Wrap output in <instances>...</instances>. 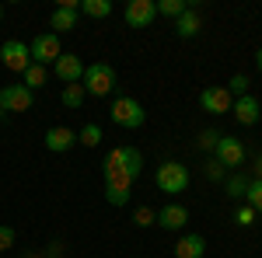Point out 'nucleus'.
Segmentation results:
<instances>
[{
	"label": "nucleus",
	"mask_w": 262,
	"mask_h": 258,
	"mask_svg": "<svg viewBox=\"0 0 262 258\" xmlns=\"http://www.w3.org/2000/svg\"><path fill=\"white\" fill-rule=\"evenodd\" d=\"M185 223H189V209L179 202H168L164 209H158V227H164V230H182Z\"/></svg>",
	"instance_id": "12"
},
{
	"label": "nucleus",
	"mask_w": 262,
	"mask_h": 258,
	"mask_svg": "<svg viewBox=\"0 0 262 258\" xmlns=\"http://www.w3.org/2000/svg\"><path fill=\"white\" fill-rule=\"evenodd\" d=\"M74 143H77V133L67 129V126H53V129L46 133V150H53V154H67Z\"/></svg>",
	"instance_id": "13"
},
{
	"label": "nucleus",
	"mask_w": 262,
	"mask_h": 258,
	"mask_svg": "<svg viewBox=\"0 0 262 258\" xmlns=\"http://www.w3.org/2000/svg\"><path fill=\"white\" fill-rule=\"evenodd\" d=\"M200 105H203V112H210V115H224V112L234 108V98H231L227 87H206L200 95Z\"/></svg>",
	"instance_id": "9"
},
{
	"label": "nucleus",
	"mask_w": 262,
	"mask_h": 258,
	"mask_svg": "<svg viewBox=\"0 0 262 258\" xmlns=\"http://www.w3.org/2000/svg\"><path fill=\"white\" fill-rule=\"evenodd\" d=\"M122 154H126V147H112L105 154V171H122Z\"/></svg>",
	"instance_id": "27"
},
{
	"label": "nucleus",
	"mask_w": 262,
	"mask_h": 258,
	"mask_svg": "<svg viewBox=\"0 0 262 258\" xmlns=\"http://www.w3.org/2000/svg\"><path fill=\"white\" fill-rule=\"evenodd\" d=\"M206 255V241L200 234H182L175 244V258H203Z\"/></svg>",
	"instance_id": "15"
},
{
	"label": "nucleus",
	"mask_w": 262,
	"mask_h": 258,
	"mask_svg": "<svg viewBox=\"0 0 262 258\" xmlns=\"http://www.w3.org/2000/svg\"><path fill=\"white\" fill-rule=\"evenodd\" d=\"M245 189H248V178H245V175L227 178V196H231V199H245Z\"/></svg>",
	"instance_id": "25"
},
{
	"label": "nucleus",
	"mask_w": 262,
	"mask_h": 258,
	"mask_svg": "<svg viewBox=\"0 0 262 258\" xmlns=\"http://www.w3.org/2000/svg\"><path fill=\"white\" fill-rule=\"evenodd\" d=\"M0 63L11 70V74H25L28 66H32V53H28V45L18 39H11V42H4L0 45Z\"/></svg>",
	"instance_id": "6"
},
{
	"label": "nucleus",
	"mask_w": 262,
	"mask_h": 258,
	"mask_svg": "<svg viewBox=\"0 0 262 258\" xmlns=\"http://www.w3.org/2000/svg\"><path fill=\"white\" fill-rule=\"evenodd\" d=\"M122 171H126L133 181L140 178V171H143V154L137 150V147H126V154H122Z\"/></svg>",
	"instance_id": "18"
},
{
	"label": "nucleus",
	"mask_w": 262,
	"mask_h": 258,
	"mask_svg": "<svg viewBox=\"0 0 262 258\" xmlns=\"http://www.w3.org/2000/svg\"><path fill=\"white\" fill-rule=\"evenodd\" d=\"M213 157L221 160L224 168H242V164H245V143L238 136H227V133H224V136L217 139Z\"/></svg>",
	"instance_id": "7"
},
{
	"label": "nucleus",
	"mask_w": 262,
	"mask_h": 258,
	"mask_svg": "<svg viewBox=\"0 0 262 258\" xmlns=\"http://www.w3.org/2000/svg\"><path fill=\"white\" fill-rule=\"evenodd\" d=\"M81 11L88 18H105V14H112V4L108 0H81Z\"/></svg>",
	"instance_id": "21"
},
{
	"label": "nucleus",
	"mask_w": 262,
	"mask_h": 258,
	"mask_svg": "<svg viewBox=\"0 0 262 258\" xmlns=\"http://www.w3.org/2000/svg\"><path fill=\"white\" fill-rule=\"evenodd\" d=\"M154 4H158V14H164V18H175V21H179L182 14L192 7L189 0H154Z\"/></svg>",
	"instance_id": "19"
},
{
	"label": "nucleus",
	"mask_w": 262,
	"mask_h": 258,
	"mask_svg": "<svg viewBox=\"0 0 262 258\" xmlns=\"http://www.w3.org/2000/svg\"><path fill=\"white\" fill-rule=\"evenodd\" d=\"M77 18H81L77 7H63L60 4V7L49 14V25L56 28V35H63V32H74V28H77Z\"/></svg>",
	"instance_id": "14"
},
{
	"label": "nucleus",
	"mask_w": 262,
	"mask_h": 258,
	"mask_svg": "<svg viewBox=\"0 0 262 258\" xmlns=\"http://www.w3.org/2000/svg\"><path fill=\"white\" fill-rule=\"evenodd\" d=\"M133 223H137V227H154V223H158V213H154L150 206H140V209L133 213Z\"/></svg>",
	"instance_id": "28"
},
{
	"label": "nucleus",
	"mask_w": 262,
	"mask_h": 258,
	"mask_svg": "<svg viewBox=\"0 0 262 258\" xmlns=\"http://www.w3.org/2000/svg\"><path fill=\"white\" fill-rule=\"evenodd\" d=\"M154 185L161 189L164 196H179L189 189V168L179 164V160H164L161 168L154 171Z\"/></svg>",
	"instance_id": "1"
},
{
	"label": "nucleus",
	"mask_w": 262,
	"mask_h": 258,
	"mask_svg": "<svg viewBox=\"0 0 262 258\" xmlns=\"http://www.w3.org/2000/svg\"><path fill=\"white\" fill-rule=\"evenodd\" d=\"M35 95L25 87V84H11V87H0V105L4 112H28L32 108Z\"/></svg>",
	"instance_id": "8"
},
{
	"label": "nucleus",
	"mask_w": 262,
	"mask_h": 258,
	"mask_svg": "<svg viewBox=\"0 0 262 258\" xmlns=\"http://www.w3.org/2000/svg\"><path fill=\"white\" fill-rule=\"evenodd\" d=\"M227 91H231V98H234V95H238V98H245V95H248V77H245V74H234V77H231V84H227Z\"/></svg>",
	"instance_id": "29"
},
{
	"label": "nucleus",
	"mask_w": 262,
	"mask_h": 258,
	"mask_svg": "<svg viewBox=\"0 0 262 258\" xmlns=\"http://www.w3.org/2000/svg\"><path fill=\"white\" fill-rule=\"evenodd\" d=\"M14 241H18V234H14V227L0 223V251H11V248H14Z\"/></svg>",
	"instance_id": "30"
},
{
	"label": "nucleus",
	"mask_w": 262,
	"mask_h": 258,
	"mask_svg": "<svg viewBox=\"0 0 262 258\" xmlns=\"http://www.w3.org/2000/svg\"><path fill=\"white\" fill-rule=\"evenodd\" d=\"M53 66H56V80H63V87L84 80V63H81V56H74V53H63Z\"/></svg>",
	"instance_id": "11"
},
{
	"label": "nucleus",
	"mask_w": 262,
	"mask_h": 258,
	"mask_svg": "<svg viewBox=\"0 0 262 258\" xmlns=\"http://www.w3.org/2000/svg\"><path fill=\"white\" fill-rule=\"evenodd\" d=\"M224 133H217V129H203L200 139H196V147L200 150H217V139H221Z\"/></svg>",
	"instance_id": "26"
},
{
	"label": "nucleus",
	"mask_w": 262,
	"mask_h": 258,
	"mask_svg": "<svg viewBox=\"0 0 262 258\" xmlns=\"http://www.w3.org/2000/svg\"><path fill=\"white\" fill-rule=\"evenodd\" d=\"M158 18V4L154 0H129L126 4V25L129 28H147Z\"/></svg>",
	"instance_id": "10"
},
{
	"label": "nucleus",
	"mask_w": 262,
	"mask_h": 258,
	"mask_svg": "<svg viewBox=\"0 0 262 258\" xmlns=\"http://www.w3.org/2000/svg\"><path fill=\"white\" fill-rule=\"evenodd\" d=\"M4 115H7V112H4V105H0V119H4Z\"/></svg>",
	"instance_id": "37"
},
{
	"label": "nucleus",
	"mask_w": 262,
	"mask_h": 258,
	"mask_svg": "<svg viewBox=\"0 0 262 258\" xmlns=\"http://www.w3.org/2000/svg\"><path fill=\"white\" fill-rule=\"evenodd\" d=\"M206 178H210V181H221V178H224V164H221L217 157L206 160Z\"/></svg>",
	"instance_id": "32"
},
{
	"label": "nucleus",
	"mask_w": 262,
	"mask_h": 258,
	"mask_svg": "<svg viewBox=\"0 0 262 258\" xmlns=\"http://www.w3.org/2000/svg\"><path fill=\"white\" fill-rule=\"evenodd\" d=\"M200 14H196V11H192V7H189V11H185V14H182L179 21H175V32H179V39H196V35H200Z\"/></svg>",
	"instance_id": "17"
},
{
	"label": "nucleus",
	"mask_w": 262,
	"mask_h": 258,
	"mask_svg": "<svg viewBox=\"0 0 262 258\" xmlns=\"http://www.w3.org/2000/svg\"><path fill=\"white\" fill-rule=\"evenodd\" d=\"M112 87H116V70H112L108 63H91V66H84V95L105 98V95H112Z\"/></svg>",
	"instance_id": "2"
},
{
	"label": "nucleus",
	"mask_w": 262,
	"mask_h": 258,
	"mask_svg": "<svg viewBox=\"0 0 262 258\" xmlns=\"http://www.w3.org/2000/svg\"><path fill=\"white\" fill-rule=\"evenodd\" d=\"M60 255H63V244H60V241H53V244L46 248V258H60Z\"/></svg>",
	"instance_id": "33"
},
{
	"label": "nucleus",
	"mask_w": 262,
	"mask_h": 258,
	"mask_svg": "<svg viewBox=\"0 0 262 258\" xmlns=\"http://www.w3.org/2000/svg\"><path fill=\"white\" fill-rule=\"evenodd\" d=\"M133 196V178L126 171H105V199L108 206H126Z\"/></svg>",
	"instance_id": "5"
},
{
	"label": "nucleus",
	"mask_w": 262,
	"mask_h": 258,
	"mask_svg": "<svg viewBox=\"0 0 262 258\" xmlns=\"http://www.w3.org/2000/svg\"><path fill=\"white\" fill-rule=\"evenodd\" d=\"M255 66H259V74H262V49L255 53Z\"/></svg>",
	"instance_id": "35"
},
{
	"label": "nucleus",
	"mask_w": 262,
	"mask_h": 258,
	"mask_svg": "<svg viewBox=\"0 0 262 258\" xmlns=\"http://www.w3.org/2000/svg\"><path fill=\"white\" fill-rule=\"evenodd\" d=\"M231 112H234V119L242 122V126H255V122H259V115H262V112H259V101L252 98V95H245V98H238Z\"/></svg>",
	"instance_id": "16"
},
{
	"label": "nucleus",
	"mask_w": 262,
	"mask_h": 258,
	"mask_svg": "<svg viewBox=\"0 0 262 258\" xmlns=\"http://www.w3.org/2000/svg\"><path fill=\"white\" fill-rule=\"evenodd\" d=\"M255 178L262 181V154H259V157H255Z\"/></svg>",
	"instance_id": "34"
},
{
	"label": "nucleus",
	"mask_w": 262,
	"mask_h": 258,
	"mask_svg": "<svg viewBox=\"0 0 262 258\" xmlns=\"http://www.w3.org/2000/svg\"><path fill=\"white\" fill-rule=\"evenodd\" d=\"M0 21H4V7H0Z\"/></svg>",
	"instance_id": "38"
},
{
	"label": "nucleus",
	"mask_w": 262,
	"mask_h": 258,
	"mask_svg": "<svg viewBox=\"0 0 262 258\" xmlns=\"http://www.w3.org/2000/svg\"><path fill=\"white\" fill-rule=\"evenodd\" d=\"M143 119H147V112H143V105L137 98L119 95V98L112 101V122L116 126H122V129H140Z\"/></svg>",
	"instance_id": "3"
},
{
	"label": "nucleus",
	"mask_w": 262,
	"mask_h": 258,
	"mask_svg": "<svg viewBox=\"0 0 262 258\" xmlns=\"http://www.w3.org/2000/svg\"><path fill=\"white\" fill-rule=\"evenodd\" d=\"M21 80H25V87H28L32 95H35L39 87H46V66H39V63H32V66H28V70L21 74Z\"/></svg>",
	"instance_id": "20"
},
{
	"label": "nucleus",
	"mask_w": 262,
	"mask_h": 258,
	"mask_svg": "<svg viewBox=\"0 0 262 258\" xmlns=\"http://www.w3.org/2000/svg\"><path fill=\"white\" fill-rule=\"evenodd\" d=\"M28 53H32V63H39V66L56 63L63 56L60 35H56V32H42V35H35V39H32V45H28Z\"/></svg>",
	"instance_id": "4"
},
{
	"label": "nucleus",
	"mask_w": 262,
	"mask_h": 258,
	"mask_svg": "<svg viewBox=\"0 0 262 258\" xmlns=\"http://www.w3.org/2000/svg\"><path fill=\"white\" fill-rule=\"evenodd\" d=\"M21 258H42V255H39V251H32V255H21Z\"/></svg>",
	"instance_id": "36"
},
{
	"label": "nucleus",
	"mask_w": 262,
	"mask_h": 258,
	"mask_svg": "<svg viewBox=\"0 0 262 258\" xmlns=\"http://www.w3.org/2000/svg\"><path fill=\"white\" fill-rule=\"evenodd\" d=\"M234 223H238V227H252V223H255V209H252V206H242V209L234 213Z\"/></svg>",
	"instance_id": "31"
},
{
	"label": "nucleus",
	"mask_w": 262,
	"mask_h": 258,
	"mask_svg": "<svg viewBox=\"0 0 262 258\" xmlns=\"http://www.w3.org/2000/svg\"><path fill=\"white\" fill-rule=\"evenodd\" d=\"M63 105L67 108H81L84 105V84H67L63 87Z\"/></svg>",
	"instance_id": "24"
},
{
	"label": "nucleus",
	"mask_w": 262,
	"mask_h": 258,
	"mask_svg": "<svg viewBox=\"0 0 262 258\" xmlns=\"http://www.w3.org/2000/svg\"><path fill=\"white\" fill-rule=\"evenodd\" d=\"M245 206H252L255 213H262V181L259 178L248 181V189H245Z\"/></svg>",
	"instance_id": "23"
},
{
	"label": "nucleus",
	"mask_w": 262,
	"mask_h": 258,
	"mask_svg": "<svg viewBox=\"0 0 262 258\" xmlns=\"http://www.w3.org/2000/svg\"><path fill=\"white\" fill-rule=\"evenodd\" d=\"M77 143H84V147H98L101 143V126L98 122H84V129L77 133Z\"/></svg>",
	"instance_id": "22"
}]
</instances>
